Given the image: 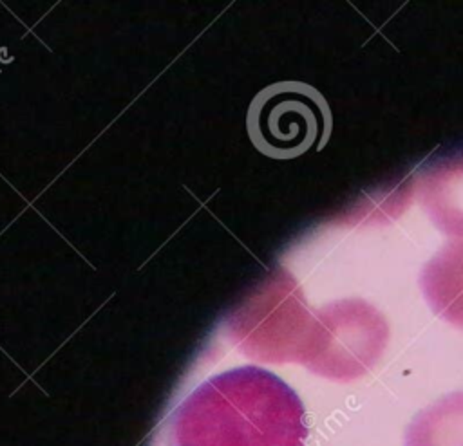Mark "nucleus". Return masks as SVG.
Listing matches in <instances>:
<instances>
[{"instance_id":"nucleus-1","label":"nucleus","mask_w":463,"mask_h":446,"mask_svg":"<svg viewBox=\"0 0 463 446\" xmlns=\"http://www.w3.org/2000/svg\"><path fill=\"white\" fill-rule=\"evenodd\" d=\"M304 404L280 377L242 367L201 385L177 408L172 446H304Z\"/></svg>"},{"instance_id":"nucleus-2","label":"nucleus","mask_w":463,"mask_h":446,"mask_svg":"<svg viewBox=\"0 0 463 446\" xmlns=\"http://www.w3.org/2000/svg\"><path fill=\"white\" fill-rule=\"evenodd\" d=\"M317 312L304 365L331 381L365 376L382 358L389 325L382 312L360 298L327 303Z\"/></svg>"},{"instance_id":"nucleus-3","label":"nucleus","mask_w":463,"mask_h":446,"mask_svg":"<svg viewBox=\"0 0 463 446\" xmlns=\"http://www.w3.org/2000/svg\"><path fill=\"white\" fill-rule=\"evenodd\" d=\"M246 126L260 153L293 159L326 144L331 132V110L315 87L302 81H280L253 98Z\"/></svg>"},{"instance_id":"nucleus-4","label":"nucleus","mask_w":463,"mask_h":446,"mask_svg":"<svg viewBox=\"0 0 463 446\" xmlns=\"http://www.w3.org/2000/svg\"><path fill=\"white\" fill-rule=\"evenodd\" d=\"M418 197L439 231L463 238V153L429 166L420 177Z\"/></svg>"},{"instance_id":"nucleus-5","label":"nucleus","mask_w":463,"mask_h":446,"mask_svg":"<svg viewBox=\"0 0 463 446\" xmlns=\"http://www.w3.org/2000/svg\"><path fill=\"white\" fill-rule=\"evenodd\" d=\"M420 285L432 312L463 330V238L447 244L425 264Z\"/></svg>"},{"instance_id":"nucleus-6","label":"nucleus","mask_w":463,"mask_h":446,"mask_svg":"<svg viewBox=\"0 0 463 446\" xmlns=\"http://www.w3.org/2000/svg\"><path fill=\"white\" fill-rule=\"evenodd\" d=\"M403 446H463V392H452L407 426Z\"/></svg>"}]
</instances>
